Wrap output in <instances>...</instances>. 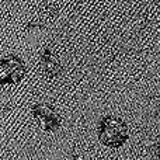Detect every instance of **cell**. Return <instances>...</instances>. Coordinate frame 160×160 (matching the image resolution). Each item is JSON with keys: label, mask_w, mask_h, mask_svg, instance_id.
Masks as SVG:
<instances>
[{"label": "cell", "mask_w": 160, "mask_h": 160, "mask_svg": "<svg viewBox=\"0 0 160 160\" xmlns=\"http://www.w3.org/2000/svg\"><path fill=\"white\" fill-rule=\"evenodd\" d=\"M98 138L105 146L119 148L128 141V127L118 117L107 115L100 121Z\"/></svg>", "instance_id": "cell-1"}, {"label": "cell", "mask_w": 160, "mask_h": 160, "mask_svg": "<svg viewBox=\"0 0 160 160\" xmlns=\"http://www.w3.org/2000/svg\"><path fill=\"white\" fill-rule=\"evenodd\" d=\"M25 75V65L18 56H6L0 61V84L17 83Z\"/></svg>", "instance_id": "cell-2"}, {"label": "cell", "mask_w": 160, "mask_h": 160, "mask_svg": "<svg viewBox=\"0 0 160 160\" xmlns=\"http://www.w3.org/2000/svg\"><path fill=\"white\" fill-rule=\"evenodd\" d=\"M34 117L41 122V125L45 128L47 131H56L61 125V117L55 112L51 107L45 104H37L32 108Z\"/></svg>", "instance_id": "cell-3"}, {"label": "cell", "mask_w": 160, "mask_h": 160, "mask_svg": "<svg viewBox=\"0 0 160 160\" xmlns=\"http://www.w3.org/2000/svg\"><path fill=\"white\" fill-rule=\"evenodd\" d=\"M155 153H156V156L160 159V139L156 142V145H155Z\"/></svg>", "instance_id": "cell-4"}]
</instances>
